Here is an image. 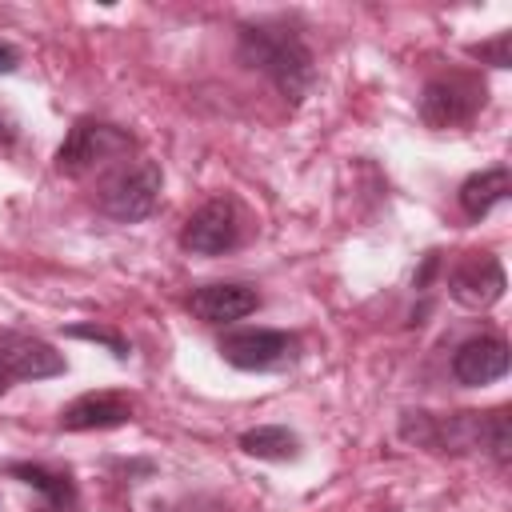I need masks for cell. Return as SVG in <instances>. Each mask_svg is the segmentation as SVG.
Instances as JSON below:
<instances>
[{
  "mask_svg": "<svg viewBox=\"0 0 512 512\" xmlns=\"http://www.w3.org/2000/svg\"><path fill=\"white\" fill-rule=\"evenodd\" d=\"M16 64H20V56H16V48H12V44H0V76H8V72H16Z\"/></svg>",
  "mask_w": 512,
  "mask_h": 512,
  "instance_id": "18",
  "label": "cell"
},
{
  "mask_svg": "<svg viewBox=\"0 0 512 512\" xmlns=\"http://www.w3.org/2000/svg\"><path fill=\"white\" fill-rule=\"evenodd\" d=\"M188 308L204 324H232V320H244L248 312H256L260 296L248 284H204L188 296Z\"/></svg>",
  "mask_w": 512,
  "mask_h": 512,
  "instance_id": "11",
  "label": "cell"
},
{
  "mask_svg": "<svg viewBox=\"0 0 512 512\" xmlns=\"http://www.w3.org/2000/svg\"><path fill=\"white\" fill-rule=\"evenodd\" d=\"M448 292L456 304L472 308V312H484L492 308L500 296H504V268L496 256H468L452 268L448 276Z\"/></svg>",
  "mask_w": 512,
  "mask_h": 512,
  "instance_id": "9",
  "label": "cell"
},
{
  "mask_svg": "<svg viewBox=\"0 0 512 512\" xmlns=\"http://www.w3.org/2000/svg\"><path fill=\"white\" fill-rule=\"evenodd\" d=\"M8 476L24 480L28 488L44 496L40 512H76V484L68 472H52L44 464H8Z\"/></svg>",
  "mask_w": 512,
  "mask_h": 512,
  "instance_id": "14",
  "label": "cell"
},
{
  "mask_svg": "<svg viewBox=\"0 0 512 512\" xmlns=\"http://www.w3.org/2000/svg\"><path fill=\"white\" fill-rule=\"evenodd\" d=\"M0 364L12 380H48L68 368L52 344H44L40 336H28V332H12V328L0 332Z\"/></svg>",
  "mask_w": 512,
  "mask_h": 512,
  "instance_id": "8",
  "label": "cell"
},
{
  "mask_svg": "<svg viewBox=\"0 0 512 512\" xmlns=\"http://www.w3.org/2000/svg\"><path fill=\"white\" fill-rule=\"evenodd\" d=\"M236 52L248 68L264 72L292 104L308 92L312 84V48L296 28L284 24H240Z\"/></svg>",
  "mask_w": 512,
  "mask_h": 512,
  "instance_id": "2",
  "label": "cell"
},
{
  "mask_svg": "<svg viewBox=\"0 0 512 512\" xmlns=\"http://www.w3.org/2000/svg\"><path fill=\"white\" fill-rule=\"evenodd\" d=\"M468 56H476L480 64H492V68H512V32H496L492 40L472 44Z\"/></svg>",
  "mask_w": 512,
  "mask_h": 512,
  "instance_id": "17",
  "label": "cell"
},
{
  "mask_svg": "<svg viewBox=\"0 0 512 512\" xmlns=\"http://www.w3.org/2000/svg\"><path fill=\"white\" fill-rule=\"evenodd\" d=\"M8 388H12V376H8V372H4V364H0V396H4Z\"/></svg>",
  "mask_w": 512,
  "mask_h": 512,
  "instance_id": "20",
  "label": "cell"
},
{
  "mask_svg": "<svg viewBox=\"0 0 512 512\" xmlns=\"http://www.w3.org/2000/svg\"><path fill=\"white\" fill-rule=\"evenodd\" d=\"M508 192H512V176H508V168L504 164H496V168H484V172H476V176H468L464 184H460V208H464V216H472V220H480V216H488L496 204H504L508 200Z\"/></svg>",
  "mask_w": 512,
  "mask_h": 512,
  "instance_id": "13",
  "label": "cell"
},
{
  "mask_svg": "<svg viewBox=\"0 0 512 512\" xmlns=\"http://www.w3.org/2000/svg\"><path fill=\"white\" fill-rule=\"evenodd\" d=\"M132 152V136L104 120H76L56 148V172L60 176H88L92 168L120 160Z\"/></svg>",
  "mask_w": 512,
  "mask_h": 512,
  "instance_id": "4",
  "label": "cell"
},
{
  "mask_svg": "<svg viewBox=\"0 0 512 512\" xmlns=\"http://www.w3.org/2000/svg\"><path fill=\"white\" fill-rule=\"evenodd\" d=\"M180 244L196 256H224L228 248L240 244V216H236V204L228 196H216L208 204H200L188 220H184V232H180Z\"/></svg>",
  "mask_w": 512,
  "mask_h": 512,
  "instance_id": "7",
  "label": "cell"
},
{
  "mask_svg": "<svg viewBox=\"0 0 512 512\" xmlns=\"http://www.w3.org/2000/svg\"><path fill=\"white\" fill-rule=\"evenodd\" d=\"M400 440L432 452H488L500 468L512 456V424L508 408L492 412H452V416H432V412H404L400 416Z\"/></svg>",
  "mask_w": 512,
  "mask_h": 512,
  "instance_id": "1",
  "label": "cell"
},
{
  "mask_svg": "<svg viewBox=\"0 0 512 512\" xmlns=\"http://www.w3.org/2000/svg\"><path fill=\"white\" fill-rule=\"evenodd\" d=\"M240 448L248 452V456H256V460H296V452H300V440H296V432L292 428H284V424H260V428H248L244 436H240Z\"/></svg>",
  "mask_w": 512,
  "mask_h": 512,
  "instance_id": "15",
  "label": "cell"
},
{
  "mask_svg": "<svg viewBox=\"0 0 512 512\" xmlns=\"http://www.w3.org/2000/svg\"><path fill=\"white\" fill-rule=\"evenodd\" d=\"M68 336H72V340H92V344H104V348H108L116 360H128V352H132V348H128V340H124L120 332L100 328V324H72V328H68Z\"/></svg>",
  "mask_w": 512,
  "mask_h": 512,
  "instance_id": "16",
  "label": "cell"
},
{
  "mask_svg": "<svg viewBox=\"0 0 512 512\" xmlns=\"http://www.w3.org/2000/svg\"><path fill=\"white\" fill-rule=\"evenodd\" d=\"M12 140H16V128H12V124L0 116V144H12Z\"/></svg>",
  "mask_w": 512,
  "mask_h": 512,
  "instance_id": "19",
  "label": "cell"
},
{
  "mask_svg": "<svg viewBox=\"0 0 512 512\" xmlns=\"http://www.w3.org/2000/svg\"><path fill=\"white\" fill-rule=\"evenodd\" d=\"M160 184H164L160 164L136 160V164L112 172V176L100 184L96 204H100L104 216H112V220H120V224H136V220H148V216L156 212V204H160Z\"/></svg>",
  "mask_w": 512,
  "mask_h": 512,
  "instance_id": "3",
  "label": "cell"
},
{
  "mask_svg": "<svg viewBox=\"0 0 512 512\" xmlns=\"http://www.w3.org/2000/svg\"><path fill=\"white\" fill-rule=\"evenodd\" d=\"M220 356L240 372H268L296 356V336L280 328H240L220 340Z\"/></svg>",
  "mask_w": 512,
  "mask_h": 512,
  "instance_id": "6",
  "label": "cell"
},
{
  "mask_svg": "<svg viewBox=\"0 0 512 512\" xmlns=\"http://www.w3.org/2000/svg\"><path fill=\"white\" fill-rule=\"evenodd\" d=\"M132 420V404L116 392H84L60 412V428L92 432V428H120Z\"/></svg>",
  "mask_w": 512,
  "mask_h": 512,
  "instance_id": "12",
  "label": "cell"
},
{
  "mask_svg": "<svg viewBox=\"0 0 512 512\" xmlns=\"http://www.w3.org/2000/svg\"><path fill=\"white\" fill-rule=\"evenodd\" d=\"M508 372V344L500 336H472L452 352V376L464 388L492 384Z\"/></svg>",
  "mask_w": 512,
  "mask_h": 512,
  "instance_id": "10",
  "label": "cell"
},
{
  "mask_svg": "<svg viewBox=\"0 0 512 512\" xmlns=\"http://www.w3.org/2000/svg\"><path fill=\"white\" fill-rule=\"evenodd\" d=\"M484 104V84L468 76H436L420 92V120L428 128H456L468 124Z\"/></svg>",
  "mask_w": 512,
  "mask_h": 512,
  "instance_id": "5",
  "label": "cell"
}]
</instances>
